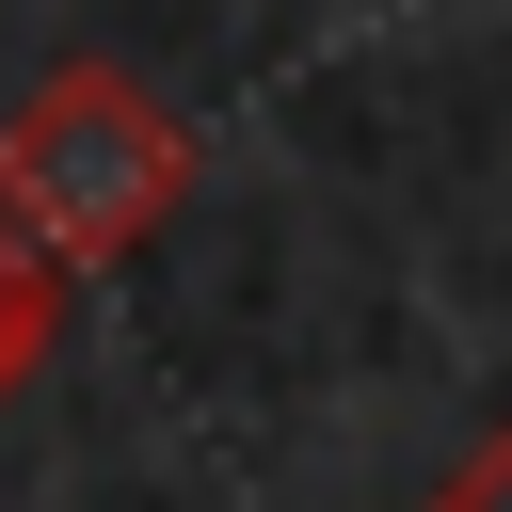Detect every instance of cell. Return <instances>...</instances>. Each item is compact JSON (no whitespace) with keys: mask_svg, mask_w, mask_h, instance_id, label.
<instances>
[{"mask_svg":"<svg viewBox=\"0 0 512 512\" xmlns=\"http://www.w3.org/2000/svg\"><path fill=\"white\" fill-rule=\"evenodd\" d=\"M192 192V128L128 80V64H48L0 112V240L32 272H112L176 224Z\"/></svg>","mask_w":512,"mask_h":512,"instance_id":"1","label":"cell"},{"mask_svg":"<svg viewBox=\"0 0 512 512\" xmlns=\"http://www.w3.org/2000/svg\"><path fill=\"white\" fill-rule=\"evenodd\" d=\"M48 304H64V272H32V256L0 240V416H16V384H32V352H48Z\"/></svg>","mask_w":512,"mask_h":512,"instance_id":"2","label":"cell"},{"mask_svg":"<svg viewBox=\"0 0 512 512\" xmlns=\"http://www.w3.org/2000/svg\"><path fill=\"white\" fill-rule=\"evenodd\" d=\"M416 512H512V416H496V432H480V448H464V464H448Z\"/></svg>","mask_w":512,"mask_h":512,"instance_id":"3","label":"cell"}]
</instances>
